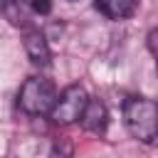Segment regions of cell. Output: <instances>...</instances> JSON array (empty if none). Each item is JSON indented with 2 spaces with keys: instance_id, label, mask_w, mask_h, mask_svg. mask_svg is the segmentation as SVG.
Here are the masks:
<instances>
[{
  "instance_id": "cell-1",
  "label": "cell",
  "mask_w": 158,
  "mask_h": 158,
  "mask_svg": "<svg viewBox=\"0 0 158 158\" xmlns=\"http://www.w3.org/2000/svg\"><path fill=\"white\" fill-rule=\"evenodd\" d=\"M123 123L136 141L153 143L158 138V101L148 96H128L123 101Z\"/></svg>"
},
{
  "instance_id": "cell-2",
  "label": "cell",
  "mask_w": 158,
  "mask_h": 158,
  "mask_svg": "<svg viewBox=\"0 0 158 158\" xmlns=\"http://www.w3.org/2000/svg\"><path fill=\"white\" fill-rule=\"evenodd\" d=\"M54 99H57V89H54V84L49 79H44V77H30L20 86L17 106L25 114H30V116H44V114L52 111Z\"/></svg>"
},
{
  "instance_id": "cell-3",
  "label": "cell",
  "mask_w": 158,
  "mask_h": 158,
  "mask_svg": "<svg viewBox=\"0 0 158 158\" xmlns=\"http://www.w3.org/2000/svg\"><path fill=\"white\" fill-rule=\"evenodd\" d=\"M86 101H89L86 89H84L81 84H69V86L54 99V106H52V111H49L47 116H49L54 123H59V126L74 123V121H79Z\"/></svg>"
},
{
  "instance_id": "cell-4",
  "label": "cell",
  "mask_w": 158,
  "mask_h": 158,
  "mask_svg": "<svg viewBox=\"0 0 158 158\" xmlns=\"http://www.w3.org/2000/svg\"><path fill=\"white\" fill-rule=\"evenodd\" d=\"M79 121H81V126H84L89 133L104 136L106 128H109V111H106L104 101L89 99L86 106H84V111H81V116H79Z\"/></svg>"
},
{
  "instance_id": "cell-5",
  "label": "cell",
  "mask_w": 158,
  "mask_h": 158,
  "mask_svg": "<svg viewBox=\"0 0 158 158\" xmlns=\"http://www.w3.org/2000/svg\"><path fill=\"white\" fill-rule=\"evenodd\" d=\"M22 44H25V52H27V57H30L32 64H37V67H49L52 52H49L47 37H44L40 30H27Z\"/></svg>"
},
{
  "instance_id": "cell-6",
  "label": "cell",
  "mask_w": 158,
  "mask_h": 158,
  "mask_svg": "<svg viewBox=\"0 0 158 158\" xmlns=\"http://www.w3.org/2000/svg\"><path fill=\"white\" fill-rule=\"evenodd\" d=\"M138 0H96V10L104 12L109 20H126L136 12Z\"/></svg>"
},
{
  "instance_id": "cell-7",
  "label": "cell",
  "mask_w": 158,
  "mask_h": 158,
  "mask_svg": "<svg viewBox=\"0 0 158 158\" xmlns=\"http://www.w3.org/2000/svg\"><path fill=\"white\" fill-rule=\"evenodd\" d=\"M146 44H148L151 54H153V57H156V62H158V27L148 32V37H146Z\"/></svg>"
},
{
  "instance_id": "cell-8",
  "label": "cell",
  "mask_w": 158,
  "mask_h": 158,
  "mask_svg": "<svg viewBox=\"0 0 158 158\" xmlns=\"http://www.w3.org/2000/svg\"><path fill=\"white\" fill-rule=\"evenodd\" d=\"M32 10L40 15H49L52 12V0H32Z\"/></svg>"
}]
</instances>
